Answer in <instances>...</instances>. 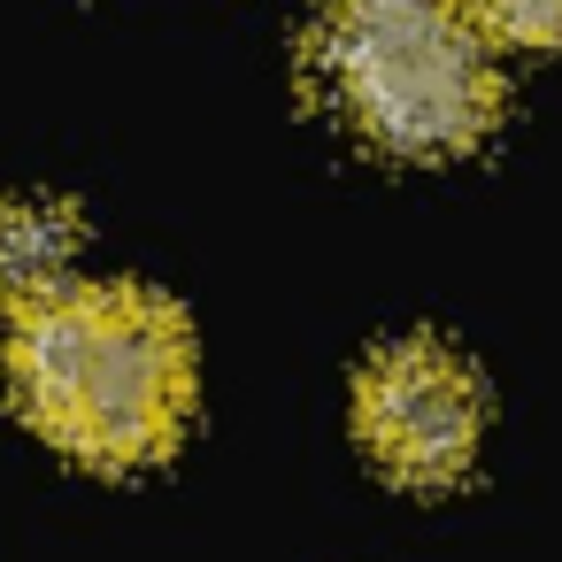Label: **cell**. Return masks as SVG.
I'll return each instance as SVG.
<instances>
[{"instance_id": "obj_1", "label": "cell", "mask_w": 562, "mask_h": 562, "mask_svg": "<svg viewBox=\"0 0 562 562\" xmlns=\"http://www.w3.org/2000/svg\"><path fill=\"white\" fill-rule=\"evenodd\" d=\"M16 401L78 462H155L193 408L186 324L139 285H70L16 324Z\"/></svg>"}, {"instance_id": "obj_2", "label": "cell", "mask_w": 562, "mask_h": 562, "mask_svg": "<svg viewBox=\"0 0 562 562\" xmlns=\"http://www.w3.org/2000/svg\"><path fill=\"white\" fill-rule=\"evenodd\" d=\"M316 78L393 155H462L493 124V47L470 0H324Z\"/></svg>"}, {"instance_id": "obj_3", "label": "cell", "mask_w": 562, "mask_h": 562, "mask_svg": "<svg viewBox=\"0 0 562 562\" xmlns=\"http://www.w3.org/2000/svg\"><path fill=\"white\" fill-rule=\"evenodd\" d=\"M355 424H362V447L378 454V470H393L401 485H447L477 454L485 401H477V378L462 355H447L439 339H408L362 370Z\"/></svg>"}, {"instance_id": "obj_4", "label": "cell", "mask_w": 562, "mask_h": 562, "mask_svg": "<svg viewBox=\"0 0 562 562\" xmlns=\"http://www.w3.org/2000/svg\"><path fill=\"white\" fill-rule=\"evenodd\" d=\"M78 270V216L55 201H0V308H40L70 293Z\"/></svg>"}, {"instance_id": "obj_5", "label": "cell", "mask_w": 562, "mask_h": 562, "mask_svg": "<svg viewBox=\"0 0 562 562\" xmlns=\"http://www.w3.org/2000/svg\"><path fill=\"white\" fill-rule=\"evenodd\" d=\"M485 40L508 47H562V0H470Z\"/></svg>"}]
</instances>
